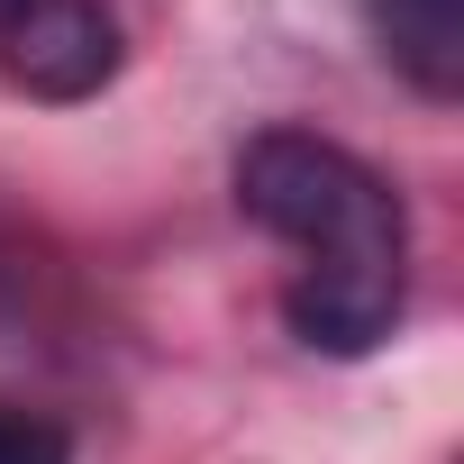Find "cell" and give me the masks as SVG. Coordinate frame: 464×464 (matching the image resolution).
Instances as JSON below:
<instances>
[{"instance_id": "cell-2", "label": "cell", "mask_w": 464, "mask_h": 464, "mask_svg": "<svg viewBox=\"0 0 464 464\" xmlns=\"http://www.w3.org/2000/svg\"><path fill=\"white\" fill-rule=\"evenodd\" d=\"M128 64V37L110 19V0H28L0 19V73L28 101H92Z\"/></svg>"}, {"instance_id": "cell-5", "label": "cell", "mask_w": 464, "mask_h": 464, "mask_svg": "<svg viewBox=\"0 0 464 464\" xmlns=\"http://www.w3.org/2000/svg\"><path fill=\"white\" fill-rule=\"evenodd\" d=\"M10 10H28V0H0V19H10Z\"/></svg>"}, {"instance_id": "cell-4", "label": "cell", "mask_w": 464, "mask_h": 464, "mask_svg": "<svg viewBox=\"0 0 464 464\" xmlns=\"http://www.w3.org/2000/svg\"><path fill=\"white\" fill-rule=\"evenodd\" d=\"M0 464H73V437L37 410H10L0 401Z\"/></svg>"}, {"instance_id": "cell-1", "label": "cell", "mask_w": 464, "mask_h": 464, "mask_svg": "<svg viewBox=\"0 0 464 464\" xmlns=\"http://www.w3.org/2000/svg\"><path fill=\"white\" fill-rule=\"evenodd\" d=\"M237 209L301 256L283 319L310 355H373L410 301V209L337 137L265 128L237 146Z\"/></svg>"}, {"instance_id": "cell-3", "label": "cell", "mask_w": 464, "mask_h": 464, "mask_svg": "<svg viewBox=\"0 0 464 464\" xmlns=\"http://www.w3.org/2000/svg\"><path fill=\"white\" fill-rule=\"evenodd\" d=\"M364 19H373L382 64L410 92H428V101L464 92V0H364Z\"/></svg>"}]
</instances>
